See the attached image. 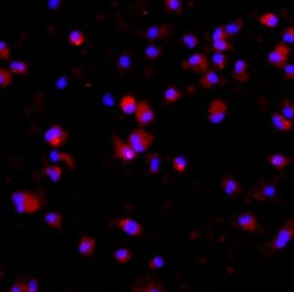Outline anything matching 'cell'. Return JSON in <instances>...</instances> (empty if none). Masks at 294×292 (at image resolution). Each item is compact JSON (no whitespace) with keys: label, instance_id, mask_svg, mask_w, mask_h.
<instances>
[{"label":"cell","instance_id":"41","mask_svg":"<svg viewBox=\"0 0 294 292\" xmlns=\"http://www.w3.org/2000/svg\"><path fill=\"white\" fill-rule=\"evenodd\" d=\"M281 40L286 44H293L294 45V26H288L283 30L281 34Z\"/></svg>","mask_w":294,"mask_h":292},{"label":"cell","instance_id":"5","mask_svg":"<svg viewBox=\"0 0 294 292\" xmlns=\"http://www.w3.org/2000/svg\"><path fill=\"white\" fill-rule=\"evenodd\" d=\"M249 196L255 201L264 203L276 199V197L278 196V189L275 186V183L259 181L250 189Z\"/></svg>","mask_w":294,"mask_h":292},{"label":"cell","instance_id":"19","mask_svg":"<svg viewBox=\"0 0 294 292\" xmlns=\"http://www.w3.org/2000/svg\"><path fill=\"white\" fill-rule=\"evenodd\" d=\"M267 159H268V163L277 171H283L292 161V159L288 155L282 153H272L268 156Z\"/></svg>","mask_w":294,"mask_h":292},{"label":"cell","instance_id":"38","mask_svg":"<svg viewBox=\"0 0 294 292\" xmlns=\"http://www.w3.org/2000/svg\"><path fill=\"white\" fill-rule=\"evenodd\" d=\"M182 43L189 48H195L200 45V39L192 32H187L182 35Z\"/></svg>","mask_w":294,"mask_h":292},{"label":"cell","instance_id":"6","mask_svg":"<svg viewBox=\"0 0 294 292\" xmlns=\"http://www.w3.org/2000/svg\"><path fill=\"white\" fill-rule=\"evenodd\" d=\"M290 53H291L290 46L286 44L285 42L281 41L269 52L268 56H267V63L275 68L283 69L288 64L289 57H290Z\"/></svg>","mask_w":294,"mask_h":292},{"label":"cell","instance_id":"1","mask_svg":"<svg viewBox=\"0 0 294 292\" xmlns=\"http://www.w3.org/2000/svg\"><path fill=\"white\" fill-rule=\"evenodd\" d=\"M14 210L19 214H34L43 208V194L30 190H15L10 194Z\"/></svg>","mask_w":294,"mask_h":292},{"label":"cell","instance_id":"26","mask_svg":"<svg viewBox=\"0 0 294 292\" xmlns=\"http://www.w3.org/2000/svg\"><path fill=\"white\" fill-rule=\"evenodd\" d=\"M258 22L266 29H276L279 25L280 19L275 12H267L258 18Z\"/></svg>","mask_w":294,"mask_h":292},{"label":"cell","instance_id":"22","mask_svg":"<svg viewBox=\"0 0 294 292\" xmlns=\"http://www.w3.org/2000/svg\"><path fill=\"white\" fill-rule=\"evenodd\" d=\"M120 109L125 115H134L136 111V108L139 106L138 100L135 99V97L132 95H125L122 97V99L120 100Z\"/></svg>","mask_w":294,"mask_h":292},{"label":"cell","instance_id":"45","mask_svg":"<svg viewBox=\"0 0 294 292\" xmlns=\"http://www.w3.org/2000/svg\"><path fill=\"white\" fill-rule=\"evenodd\" d=\"M11 55L10 47L4 41H0V58L1 59H9Z\"/></svg>","mask_w":294,"mask_h":292},{"label":"cell","instance_id":"24","mask_svg":"<svg viewBox=\"0 0 294 292\" xmlns=\"http://www.w3.org/2000/svg\"><path fill=\"white\" fill-rule=\"evenodd\" d=\"M50 157L53 161H64V163L69 167V169L72 170L76 166V161L73 156L66 152H62V150H57V149L52 150L50 154Z\"/></svg>","mask_w":294,"mask_h":292},{"label":"cell","instance_id":"27","mask_svg":"<svg viewBox=\"0 0 294 292\" xmlns=\"http://www.w3.org/2000/svg\"><path fill=\"white\" fill-rule=\"evenodd\" d=\"M225 25V31L227 33V36L228 39H231V37H235L239 32H241L244 26H245V23H244V20L242 18H237L235 20L231 21V22H228L227 24H224Z\"/></svg>","mask_w":294,"mask_h":292},{"label":"cell","instance_id":"33","mask_svg":"<svg viewBox=\"0 0 294 292\" xmlns=\"http://www.w3.org/2000/svg\"><path fill=\"white\" fill-rule=\"evenodd\" d=\"M113 258L116 259L120 265H125L132 259V252L128 250V248H118V250L113 253Z\"/></svg>","mask_w":294,"mask_h":292},{"label":"cell","instance_id":"37","mask_svg":"<svg viewBox=\"0 0 294 292\" xmlns=\"http://www.w3.org/2000/svg\"><path fill=\"white\" fill-rule=\"evenodd\" d=\"M131 64H132V57H131V54L129 52H123V54L119 57V61H118L119 72L123 73L125 72V70H128L131 67Z\"/></svg>","mask_w":294,"mask_h":292},{"label":"cell","instance_id":"44","mask_svg":"<svg viewBox=\"0 0 294 292\" xmlns=\"http://www.w3.org/2000/svg\"><path fill=\"white\" fill-rule=\"evenodd\" d=\"M10 292H28V285L22 281H15V283L9 288Z\"/></svg>","mask_w":294,"mask_h":292},{"label":"cell","instance_id":"18","mask_svg":"<svg viewBox=\"0 0 294 292\" xmlns=\"http://www.w3.org/2000/svg\"><path fill=\"white\" fill-rule=\"evenodd\" d=\"M271 126L280 132H289L294 128V123L281 112H274L271 116Z\"/></svg>","mask_w":294,"mask_h":292},{"label":"cell","instance_id":"9","mask_svg":"<svg viewBox=\"0 0 294 292\" xmlns=\"http://www.w3.org/2000/svg\"><path fill=\"white\" fill-rule=\"evenodd\" d=\"M181 67L184 70H189L192 73L204 74L206 70L210 69V64L208 56L204 54L197 53L190 55L181 63Z\"/></svg>","mask_w":294,"mask_h":292},{"label":"cell","instance_id":"2","mask_svg":"<svg viewBox=\"0 0 294 292\" xmlns=\"http://www.w3.org/2000/svg\"><path fill=\"white\" fill-rule=\"evenodd\" d=\"M294 240V218L289 219L277 233L272 236V239L267 243L263 248V255L265 258H270L275 254L285 250Z\"/></svg>","mask_w":294,"mask_h":292},{"label":"cell","instance_id":"42","mask_svg":"<svg viewBox=\"0 0 294 292\" xmlns=\"http://www.w3.org/2000/svg\"><path fill=\"white\" fill-rule=\"evenodd\" d=\"M212 42L213 41H220V40H228L227 33L225 31V25H220L213 31L212 33Z\"/></svg>","mask_w":294,"mask_h":292},{"label":"cell","instance_id":"10","mask_svg":"<svg viewBox=\"0 0 294 292\" xmlns=\"http://www.w3.org/2000/svg\"><path fill=\"white\" fill-rule=\"evenodd\" d=\"M136 123L139 124L140 128H146L153 124L156 120V113L153 108L145 100L139 102V106L136 108L134 113Z\"/></svg>","mask_w":294,"mask_h":292},{"label":"cell","instance_id":"14","mask_svg":"<svg viewBox=\"0 0 294 292\" xmlns=\"http://www.w3.org/2000/svg\"><path fill=\"white\" fill-rule=\"evenodd\" d=\"M220 185L222 190L230 198H237L238 196H241V193L243 192V187L241 185V182H238L235 178H233L230 175L223 176Z\"/></svg>","mask_w":294,"mask_h":292},{"label":"cell","instance_id":"12","mask_svg":"<svg viewBox=\"0 0 294 292\" xmlns=\"http://www.w3.org/2000/svg\"><path fill=\"white\" fill-rule=\"evenodd\" d=\"M114 225L121 230L123 233L132 237H142L144 234L143 226L132 218H118L114 220Z\"/></svg>","mask_w":294,"mask_h":292},{"label":"cell","instance_id":"16","mask_svg":"<svg viewBox=\"0 0 294 292\" xmlns=\"http://www.w3.org/2000/svg\"><path fill=\"white\" fill-rule=\"evenodd\" d=\"M249 64L244 58H239L234 64V67L232 70V77L234 80L238 83L245 84L249 80V73H248Z\"/></svg>","mask_w":294,"mask_h":292},{"label":"cell","instance_id":"21","mask_svg":"<svg viewBox=\"0 0 294 292\" xmlns=\"http://www.w3.org/2000/svg\"><path fill=\"white\" fill-rule=\"evenodd\" d=\"M147 164V174L148 175H157L161 167V155L158 152H153L148 154L146 157Z\"/></svg>","mask_w":294,"mask_h":292},{"label":"cell","instance_id":"43","mask_svg":"<svg viewBox=\"0 0 294 292\" xmlns=\"http://www.w3.org/2000/svg\"><path fill=\"white\" fill-rule=\"evenodd\" d=\"M165 265V259L161 256H154L153 258H150L148 262H147V267L149 269H160L161 267H164Z\"/></svg>","mask_w":294,"mask_h":292},{"label":"cell","instance_id":"32","mask_svg":"<svg viewBox=\"0 0 294 292\" xmlns=\"http://www.w3.org/2000/svg\"><path fill=\"white\" fill-rule=\"evenodd\" d=\"M164 6L168 12L181 14L183 10V1L182 0H164Z\"/></svg>","mask_w":294,"mask_h":292},{"label":"cell","instance_id":"40","mask_svg":"<svg viewBox=\"0 0 294 292\" xmlns=\"http://www.w3.org/2000/svg\"><path fill=\"white\" fill-rule=\"evenodd\" d=\"M281 113L291 121L294 122V104L289 99H285L281 102Z\"/></svg>","mask_w":294,"mask_h":292},{"label":"cell","instance_id":"25","mask_svg":"<svg viewBox=\"0 0 294 292\" xmlns=\"http://www.w3.org/2000/svg\"><path fill=\"white\" fill-rule=\"evenodd\" d=\"M63 171H64V169H63V167H61V166L46 164L44 167H43L42 174L45 175L47 178H50L53 182H58L59 180L62 179Z\"/></svg>","mask_w":294,"mask_h":292},{"label":"cell","instance_id":"11","mask_svg":"<svg viewBox=\"0 0 294 292\" xmlns=\"http://www.w3.org/2000/svg\"><path fill=\"white\" fill-rule=\"evenodd\" d=\"M228 105L222 99H214L209 104L208 120L212 124H220L225 120Z\"/></svg>","mask_w":294,"mask_h":292},{"label":"cell","instance_id":"20","mask_svg":"<svg viewBox=\"0 0 294 292\" xmlns=\"http://www.w3.org/2000/svg\"><path fill=\"white\" fill-rule=\"evenodd\" d=\"M132 290L135 292H162L165 291V287L158 280L149 279L143 285L132 287Z\"/></svg>","mask_w":294,"mask_h":292},{"label":"cell","instance_id":"13","mask_svg":"<svg viewBox=\"0 0 294 292\" xmlns=\"http://www.w3.org/2000/svg\"><path fill=\"white\" fill-rule=\"evenodd\" d=\"M144 35L145 39L149 42L166 39V37L171 35V26L168 23L151 25L145 30Z\"/></svg>","mask_w":294,"mask_h":292},{"label":"cell","instance_id":"23","mask_svg":"<svg viewBox=\"0 0 294 292\" xmlns=\"http://www.w3.org/2000/svg\"><path fill=\"white\" fill-rule=\"evenodd\" d=\"M43 221H44L45 225H47L52 230H61L64 223V216L59 212L51 211V212H47L44 215Z\"/></svg>","mask_w":294,"mask_h":292},{"label":"cell","instance_id":"8","mask_svg":"<svg viewBox=\"0 0 294 292\" xmlns=\"http://www.w3.org/2000/svg\"><path fill=\"white\" fill-rule=\"evenodd\" d=\"M233 226L239 231L248 232V233H256L260 230L258 219L250 211H244V212L238 213L233 221Z\"/></svg>","mask_w":294,"mask_h":292},{"label":"cell","instance_id":"36","mask_svg":"<svg viewBox=\"0 0 294 292\" xmlns=\"http://www.w3.org/2000/svg\"><path fill=\"white\" fill-rule=\"evenodd\" d=\"M171 166H172V169L175 170L176 172L182 174V172H184V170L187 169L188 161H187L186 157H183V156L179 155V156H176V157L172 158Z\"/></svg>","mask_w":294,"mask_h":292},{"label":"cell","instance_id":"39","mask_svg":"<svg viewBox=\"0 0 294 292\" xmlns=\"http://www.w3.org/2000/svg\"><path fill=\"white\" fill-rule=\"evenodd\" d=\"M13 73L10 69L0 68V86L1 88H7L8 86L12 83L13 80Z\"/></svg>","mask_w":294,"mask_h":292},{"label":"cell","instance_id":"29","mask_svg":"<svg viewBox=\"0 0 294 292\" xmlns=\"http://www.w3.org/2000/svg\"><path fill=\"white\" fill-rule=\"evenodd\" d=\"M181 97H182L181 90H179L177 87H175V86H170V87H168L165 90L164 101L167 105H172L178 100H180Z\"/></svg>","mask_w":294,"mask_h":292},{"label":"cell","instance_id":"31","mask_svg":"<svg viewBox=\"0 0 294 292\" xmlns=\"http://www.w3.org/2000/svg\"><path fill=\"white\" fill-rule=\"evenodd\" d=\"M86 42V35L84 32L79 30H74L68 34V43L70 45L79 47L83 46Z\"/></svg>","mask_w":294,"mask_h":292},{"label":"cell","instance_id":"34","mask_svg":"<svg viewBox=\"0 0 294 292\" xmlns=\"http://www.w3.org/2000/svg\"><path fill=\"white\" fill-rule=\"evenodd\" d=\"M212 64L216 70H223L227 66V57L224 53L215 52L212 55Z\"/></svg>","mask_w":294,"mask_h":292},{"label":"cell","instance_id":"7","mask_svg":"<svg viewBox=\"0 0 294 292\" xmlns=\"http://www.w3.org/2000/svg\"><path fill=\"white\" fill-rule=\"evenodd\" d=\"M112 143L114 156H116L119 160H121L122 163L128 164L138 158L139 153L129 144V142L125 143L119 135H112Z\"/></svg>","mask_w":294,"mask_h":292},{"label":"cell","instance_id":"28","mask_svg":"<svg viewBox=\"0 0 294 292\" xmlns=\"http://www.w3.org/2000/svg\"><path fill=\"white\" fill-rule=\"evenodd\" d=\"M144 55L149 61H155L162 55V47L154 42H150V44L147 45L144 50Z\"/></svg>","mask_w":294,"mask_h":292},{"label":"cell","instance_id":"30","mask_svg":"<svg viewBox=\"0 0 294 292\" xmlns=\"http://www.w3.org/2000/svg\"><path fill=\"white\" fill-rule=\"evenodd\" d=\"M9 69L11 70L13 74L20 75V76H25L29 73L30 65L25 61H14L9 64Z\"/></svg>","mask_w":294,"mask_h":292},{"label":"cell","instance_id":"17","mask_svg":"<svg viewBox=\"0 0 294 292\" xmlns=\"http://www.w3.org/2000/svg\"><path fill=\"white\" fill-rule=\"evenodd\" d=\"M96 250V240L90 235H80L78 242V253L84 257H92Z\"/></svg>","mask_w":294,"mask_h":292},{"label":"cell","instance_id":"3","mask_svg":"<svg viewBox=\"0 0 294 292\" xmlns=\"http://www.w3.org/2000/svg\"><path fill=\"white\" fill-rule=\"evenodd\" d=\"M155 141V135L146 131L145 128L134 129L130 132L128 142L139 154L145 153L149 149Z\"/></svg>","mask_w":294,"mask_h":292},{"label":"cell","instance_id":"35","mask_svg":"<svg viewBox=\"0 0 294 292\" xmlns=\"http://www.w3.org/2000/svg\"><path fill=\"white\" fill-rule=\"evenodd\" d=\"M212 51L214 52H220V53H224V52H231L233 51V44L228 41V40H220V41H213L212 42L211 45Z\"/></svg>","mask_w":294,"mask_h":292},{"label":"cell","instance_id":"47","mask_svg":"<svg viewBox=\"0 0 294 292\" xmlns=\"http://www.w3.org/2000/svg\"><path fill=\"white\" fill-rule=\"evenodd\" d=\"M26 285H28V292H37L40 290V283L36 278H30Z\"/></svg>","mask_w":294,"mask_h":292},{"label":"cell","instance_id":"46","mask_svg":"<svg viewBox=\"0 0 294 292\" xmlns=\"http://www.w3.org/2000/svg\"><path fill=\"white\" fill-rule=\"evenodd\" d=\"M282 70L283 74H285V77L288 80H292V82H294V63H288Z\"/></svg>","mask_w":294,"mask_h":292},{"label":"cell","instance_id":"4","mask_svg":"<svg viewBox=\"0 0 294 292\" xmlns=\"http://www.w3.org/2000/svg\"><path fill=\"white\" fill-rule=\"evenodd\" d=\"M69 132L61 124L54 123L44 132V141L53 148H59L68 142Z\"/></svg>","mask_w":294,"mask_h":292},{"label":"cell","instance_id":"15","mask_svg":"<svg viewBox=\"0 0 294 292\" xmlns=\"http://www.w3.org/2000/svg\"><path fill=\"white\" fill-rule=\"evenodd\" d=\"M199 84L201 87L205 89H212L216 86L225 84V78L222 77L221 75L213 69H209L201 76L199 79Z\"/></svg>","mask_w":294,"mask_h":292}]
</instances>
